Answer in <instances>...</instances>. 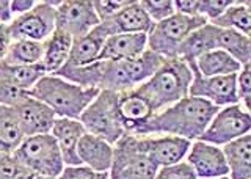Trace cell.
<instances>
[{
  "label": "cell",
  "instance_id": "cell-1",
  "mask_svg": "<svg viewBox=\"0 0 251 179\" xmlns=\"http://www.w3.org/2000/svg\"><path fill=\"white\" fill-rule=\"evenodd\" d=\"M220 107L207 99L187 96L175 105L155 113L140 135H176L195 142L206 132Z\"/></svg>",
  "mask_w": 251,
  "mask_h": 179
},
{
  "label": "cell",
  "instance_id": "cell-2",
  "mask_svg": "<svg viewBox=\"0 0 251 179\" xmlns=\"http://www.w3.org/2000/svg\"><path fill=\"white\" fill-rule=\"evenodd\" d=\"M192 82V68L184 60L175 57L165 60L159 71L137 90L149 101L154 113H160L190 95Z\"/></svg>",
  "mask_w": 251,
  "mask_h": 179
},
{
  "label": "cell",
  "instance_id": "cell-3",
  "mask_svg": "<svg viewBox=\"0 0 251 179\" xmlns=\"http://www.w3.org/2000/svg\"><path fill=\"white\" fill-rule=\"evenodd\" d=\"M99 91L96 88L78 87L60 76L47 74L31 88V95L49 105L58 118L80 120L82 113L99 95Z\"/></svg>",
  "mask_w": 251,
  "mask_h": 179
},
{
  "label": "cell",
  "instance_id": "cell-4",
  "mask_svg": "<svg viewBox=\"0 0 251 179\" xmlns=\"http://www.w3.org/2000/svg\"><path fill=\"white\" fill-rule=\"evenodd\" d=\"M120 95V91L113 90L99 91V95L80 116V123L85 126L86 132L104 138L112 145L127 134L120 115V107H118Z\"/></svg>",
  "mask_w": 251,
  "mask_h": 179
},
{
  "label": "cell",
  "instance_id": "cell-5",
  "mask_svg": "<svg viewBox=\"0 0 251 179\" xmlns=\"http://www.w3.org/2000/svg\"><path fill=\"white\" fill-rule=\"evenodd\" d=\"M207 22L209 21L202 16H184L179 13L173 14L171 18L157 22L148 33V49L160 53L165 58H175L187 38Z\"/></svg>",
  "mask_w": 251,
  "mask_h": 179
},
{
  "label": "cell",
  "instance_id": "cell-6",
  "mask_svg": "<svg viewBox=\"0 0 251 179\" xmlns=\"http://www.w3.org/2000/svg\"><path fill=\"white\" fill-rule=\"evenodd\" d=\"M159 167L141 146L140 135L126 134L115 143L110 179H154Z\"/></svg>",
  "mask_w": 251,
  "mask_h": 179
},
{
  "label": "cell",
  "instance_id": "cell-7",
  "mask_svg": "<svg viewBox=\"0 0 251 179\" xmlns=\"http://www.w3.org/2000/svg\"><path fill=\"white\" fill-rule=\"evenodd\" d=\"M14 155L28 170L44 176L58 178L66 167L60 146L52 134L27 137Z\"/></svg>",
  "mask_w": 251,
  "mask_h": 179
},
{
  "label": "cell",
  "instance_id": "cell-8",
  "mask_svg": "<svg viewBox=\"0 0 251 179\" xmlns=\"http://www.w3.org/2000/svg\"><path fill=\"white\" fill-rule=\"evenodd\" d=\"M63 2H38L33 10L16 18L10 26V32L18 40L44 43L57 30V8Z\"/></svg>",
  "mask_w": 251,
  "mask_h": 179
},
{
  "label": "cell",
  "instance_id": "cell-9",
  "mask_svg": "<svg viewBox=\"0 0 251 179\" xmlns=\"http://www.w3.org/2000/svg\"><path fill=\"white\" fill-rule=\"evenodd\" d=\"M247 134H251V115L245 107L234 104L220 108L200 140L215 146H225Z\"/></svg>",
  "mask_w": 251,
  "mask_h": 179
},
{
  "label": "cell",
  "instance_id": "cell-10",
  "mask_svg": "<svg viewBox=\"0 0 251 179\" xmlns=\"http://www.w3.org/2000/svg\"><path fill=\"white\" fill-rule=\"evenodd\" d=\"M190 68L193 71V82L190 85V95L188 96L207 99L209 102L220 108L240 104L237 74L204 77L196 65H190Z\"/></svg>",
  "mask_w": 251,
  "mask_h": 179
},
{
  "label": "cell",
  "instance_id": "cell-11",
  "mask_svg": "<svg viewBox=\"0 0 251 179\" xmlns=\"http://www.w3.org/2000/svg\"><path fill=\"white\" fill-rule=\"evenodd\" d=\"M100 24L90 0H66L57 8V28L77 40Z\"/></svg>",
  "mask_w": 251,
  "mask_h": 179
},
{
  "label": "cell",
  "instance_id": "cell-12",
  "mask_svg": "<svg viewBox=\"0 0 251 179\" xmlns=\"http://www.w3.org/2000/svg\"><path fill=\"white\" fill-rule=\"evenodd\" d=\"M141 146L157 167H170L187 157L193 142L176 135H140Z\"/></svg>",
  "mask_w": 251,
  "mask_h": 179
},
{
  "label": "cell",
  "instance_id": "cell-13",
  "mask_svg": "<svg viewBox=\"0 0 251 179\" xmlns=\"http://www.w3.org/2000/svg\"><path fill=\"white\" fill-rule=\"evenodd\" d=\"M187 162L193 167L198 179H215L229 176V167L220 146L195 140L187 154Z\"/></svg>",
  "mask_w": 251,
  "mask_h": 179
},
{
  "label": "cell",
  "instance_id": "cell-14",
  "mask_svg": "<svg viewBox=\"0 0 251 179\" xmlns=\"http://www.w3.org/2000/svg\"><path fill=\"white\" fill-rule=\"evenodd\" d=\"M120 115L127 134L140 135L148 121L155 115L149 101L141 93L133 88L123 91L120 95Z\"/></svg>",
  "mask_w": 251,
  "mask_h": 179
},
{
  "label": "cell",
  "instance_id": "cell-15",
  "mask_svg": "<svg viewBox=\"0 0 251 179\" xmlns=\"http://www.w3.org/2000/svg\"><path fill=\"white\" fill-rule=\"evenodd\" d=\"M14 108L21 121V126L25 132V137L50 134L53 124L58 118L57 113L49 105L36 98H30L24 104Z\"/></svg>",
  "mask_w": 251,
  "mask_h": 179
},
{
  "label": "cell",
  "instance_id": "cell-16",
  "mask_svg": "<svg viewBox=\"0 0 251 179\" xmlns=\"http://www.w3.org/2000/svg\"><path fill=\"white\" fill-rule=\"evenodd\" d=\"M50 134L57 140L66 167L83 165L80 155H78V143L86 134V129L80 120L57 118Z\"/></svg>",
  "mask_w": 251,
  "mask_h": 179
},
{
  "label": "cell",
  "instance_id": "cell-17",
  "mask_svg": "<svg viewBox=\"0 0 251 179\" xmlns=\"http://www.w3.org/2000/svg\"><path fill=\"white\" fill-rule=\"evenodd\" d=\"M108 35L120 33H149L154 28L155 22L148 16L141 2H132L123 8L112 19L102 22Z\"/></svg>",
  "mask_w": 251,
  "mask_h": 179
},
{
  "label": "cell",
  "instance_id": "cell-18",
  "mask_svg": "<svg viewBox=\"0 0 251 179\" xmlns=\"http://www.w3.org/2000/svg\"><path fill=\"white\" fill-rule=\"evenodd\" d=\"M148 51V33H120L107 38L99 60L127 61Z\"/></svg>",
  "mask_w": 251,
  "mask_h": 179
},
{
  "label": "cell",
  "instance_id": "cell-19",
  "mask_svg": "<svg viewBox=\"0 0 251 179\" xmlns=\"http://www.w3.org/2000/svg\"><path fill=\"white\" fill-rule=\"evenodd\" d=\"M108 36L110 35L107 32V28L100 22V24L96 28H93L90 33L74 40L69 60L65 66L77 68V66H86V65L94 63V61H98L100 57L102 48H104Z\"/></svg>",
  "mask_w": 251,
  "mask_h": 179
},
{
  "label": "cell",
  "instance_id": "cell-20",
  "mask_svg": "<svg viewBox=\"0 0 251 179\" xmlns=\"http://www.w3.org/2000/svg\"><path fill=\"white\" fill-rule=\"evenodd\" d=\"M78 155L83 165L96 171H110L115 155V145L86 132L78 143Z\"/></svg>",
  "mask_w": 251,
  "mask_h": 179
},
{
  "label": "cell",
  "instance_id": "cell-21",
  "mask_svg": "<svg viewBox=\"0 0 251 179\" xmlns=\"http://www.w3.org/2000/svg\"><path fill=\"white\" fill-rule=\"evenodd\" d=\"M218 32H220V27L207 22L206 26L195 30V32L182 43V46L179 48L177 57L180 60H184L185 63H188V66L195 65L196 60L202 57L204 53L217 49Z\"/></svg>",
  "mask_w": 251,
  "mask_h": 179
},
{
  "label": "cell",
  "instance_id": "cell-22",
  "mask_svg": "<svg viewBox=\"0 0 251 179\" xmlns=\"http://www.w3.org/2000/svg\"><path fill=\"white\" fill-rule=\"evenodd\" d=\"M225 157L229 167L231 179H250L251 178V134L243 135L234 142L225 145Z\"/></svg>",
  "mask_w": 251,
  "mask_h": 179
},
{
  "label": "cell",
  "instance_id": "cell-23",
  "mask_svg": "<svg viewBox=\"0 0 251 179\" xmlns=\"http://www.w3.org/2000/svg\"><path fill=\"white\" fill-rule=\"evenodd\" d=\"M73 44L74 38L58 28L49 40L44 41V57L41 63L46 68L47 74H57L68 63Z\"/></svg>",
  "mask_w": 251,
  "mask_h": 179
},
{
  "label": "cell",
  "instance_id": "cell-24",
  "mask_svg": "<svg viewBox=\"0 0 251 179\" xmlns=\"http://www.w3.org/2000/svg\"><path fill=\"white\" fill-rule=\"evenodd\" d=\"M55 76H60L63 79L78 85V87L96 88L102 91V88H104V77H105V60H98L91 65L77 66V68L63 66Z\"/></svg>",
  "mask_w": 251,
  "mask_h": 179
},
{
  "label": "cell",
  "instance_id": "cell-25",
  "mask_svg": "<svg viewBox=\"0 0 251 179\" xmlns=\"http://www.w3.org/2000/svg\"><path fill=\"white\" fill-rule=\"evenodd\" d=\"M25 138V132L21 126L16 108L2 105L0 108V142H2L0 150L2 153L14 154Z\"/></svg>",
  "mask_w": 251,
  "mask_h": 179
},
{
  "label": "cell",
  "instance_id": "cell-26",
  "mask_svg": "<svg viewBox=\"0 0 251 179\" xmlns=\"http://www.w3.org/2000/svg\"><path fill=\"white\" fill-rule=\"evenodd\" d=\"M47 76L46 68L43 63L38 65H8L2 61L0 66V77L2 83L16 85V87L31 90L35 85Z\"/></svg>",
  "mask_w": 251,
  "mask_h": 179
},
{
  "label": "cell",
  "instance_id": "cell-27",
  "mask_svg": "<svg viewBox=\"0 0 251 179\" xmlns=\"http://www.w3.org/2000/svg\"><path fill=\"white\" fill-rule=\"evenodd\" d=\"M195 65L204 77L239 74L242 69V65L239 61L222 49H215L204 53L202 57L196 60Z\"/></svg>",
  "mask_w": 251,
  "mask_h": 179
},
{
  "label": "cell",
  "instance_id": "cell-28",
  "mask_svg": "<svg viewBox=\"0 0 251 179\" xmlns=\"http://www.w3.org/2000/svg\"><path fill=\"white\" fill-rule=\"evenodd\" d=\"M165 60L167 58H165L163 55H160V53L148 49L146 52L141 53L140 57L124 61L133 88L140 87V85H143L145 82H148L149 79H151V77L162 68Z\"/></svg>",
  "mask_w": 251,
  "mask_h": 179
},
{
  "label": "cell",
  "instance_id": "cell-29",
  "mask_svg": "<svg viewBox=\"0 0 251 179\" xmlns=\"http://www.w3.org/2000/svg\"><path fill=\"white\" fill-rule=\"evenodd\" d=\"M217 49L227 52L243 66L251 61V36L243 35L237 30L220 28Z\"/></svg>",
  "mask_w": 251,
  "mask_h": 179
},
{
  "label": "cell",
  "instance_id": "cell-30",
  "mask_svg": "<svg viewBox=\"0 0 251 179\" xmlns=\"http://www.w3.org/2000/svg\"><path fill=\"white\" fill-rule=\"evenodd\" d=\"M44 57V43L18 40L2 57L3 63L8 65H38Z\"/></svg>",
  "mask_w": 251,
  "mask_h": 179
},
{
  "label": "cell",
  "instance_id": "cell-31",
  "mask_svg": "<svg viewBox=\"0 0 251 179\" xmlns=\"http://www.w3.org/2000/svg\"><path fill=\"white\" fill-rule=\"evenodd\" d=\"M210 24H214L220 28L237 30V32L243 35L251 36V13L247 10V6L242 2H234L223 16L212 21Z\"/></svg>",
  "mask_w": 251,
  "mask_h": 179
},
{
  "label": "cell",
  "instance_id": "cell-32",
  "mask_svg": "<svg viewBox=\"0 0 251 179\" xmlns=\"http://www.w3.org/2000/svg\"><path fill=\"white\" fill-rule=\"evenodd\" d=\"M145 11L148 13V16L151 18L155 24L162 22L165 19L171 18L173 14H176L175 2L173 0H160V2H154V0H143L141 2Z\"/></svg>",
  "mask_w": 251,
  "mask_h": 179
},
{
  "label": "cell",
  "instance_id": "cell-33",
  "mask_svg": "<svg viewBox=\"0 0 251 179\" xmlns=\"http://www.w3.org/2000/svg\"><path fill=\"white\" fill-rule=\"evenodd\" d=\"M30 98H33L31 90H25V88L16 87V85H10V83L0 85V101H2V105L18 107L25 102V101H28Z\"/></svg>",
  "mask_w": 251,
  "mask_h": 179
},
{
  "label": "cell",
  "instance_id": "cell-34",
  "mask_svg": "<svg viewBox=\"0 0 251 179\" xmlns=\"http://www.w3.org/2000/svg\"><path fill=\"white\" fill-rule=\"evenodd\" d=\"M154 179H198V176L188 162H179L176 165L159 168Z\"/></svg>",
  "mask_w": 251,
  "mask_h": 179
},
{
  "label": "cell",
  "instance_id": "cell-35",
  "mask_svg": "<svg viewBox=\"0 0 251 179\" xmlns=\"http://www.w3.org/2000/svg\"><path fill=\"white\" fill-rule=\"evenodd\" d=\"M129 3L130 0H93L94 11H96L100 22L112 19Z\"/></svg>",
  "mask_w": 251,
  "mask_h": 179
},
{
  "label": "cell",
  "instance_id": "cell-36",
  "mask_svg": "<svg viewBox=\"0 0 251 179\" xmlns=\"http://www.w3.org/2000/svg\"><path fill=\"white\" fill-rule=\"evenodd\" d=\"M58 179H110L108 171H96L86 165L65 167Z\"/></svg>",
  "mask_w": 251,
  "mask_h": 179
},
{
  "label": "cell",
  "instance_id": "cell-37",
  "mask_svg": "<svg viewBox=\"0 0 251 179\" xmlns=\"http://www.w3.org/2000/svg\"><path fill=\"white\" fill-rule=\"evenodd\" d=\"M232 3V0H201L200 14L202 18H206L209 22H212L218 19L220 16H223Z\"/></svg>",
  "mask_w": 251,
  "mask_h": 179
},
{
  "label": "cell",
  "instance_id": "cell-38",
  "mask_svg": "<svg viewBox=\"0 0 251 179\" xmlns=\"http://www.w3.org/2000/svg\"><path fill=\"white\" fill-rule=\"evenodd\" d=\"M25 168L14 154L2 153V179H19Z\"/></svg>",
  "mask_w": 251,
  "mask_h": 179
},
{
  "label": "cell",
  "instance_id": "cell-39",
  "mask_svg": "<svg viewBox=\"0 0 251 179\" xmlns=\"http://www.w3.org/2000/svg\"><path fill=\"white\" fill-rule=\"evenodd\" d=\"M237 88H239L240 101L251 95V61L243 65L240 73L237 74Z\"/></svg>",
  "mask_w": 251,
  "mask_h": 179
},
{
  "label": "cell",
  "instance_id": "cell-40",
  "mask_svg": "<svg viewBox=\"0 0 251 179\" xmlns=\"http://www.w3.org/2000/svg\"><path fill=\"white\" fill-rule=\"evenodd\" d=\"M175 8L184 16H201V0H175Z\"/></svg>",
  "mask_w": 251,
  "mask_h": 179
},
{
  "label": "cell",
  "instance_id": "cell-41",
  "mask_svg": "<svg viewBox=\"0 0 251 179\" xmlns=\"http://www.w3.org/2000/svg\"><path fill=\"white\" fill-rule=\"evenodd\" d=\"M36 3L38 2H35V0H11V8H13L14 16L18 18L28 13L30 10H33Z\"/></svg>",
  "mask_w": 251,
  "mask_h": 179
},
{
  "label": "cell",
  "instance_id": "cell-42",
  "mask_svg": "<svg viewBox=\"0 0 251 179\" xmlns=\"http://www.w3.org/2000/svg\"><path fill=\"white\" fill-rule=\"evenodd\" d=\"M14 19L16 16L11 8V0H2L0 2V21H2V26H10Z\"/></svg>",
  "mask_w": 251,
  "mask_h": 179
},
{
  "label": "cell",
  "instance_id": "cell-43",
  "mask_svg": "<svg viewBox=\"0 0 251 179\" xmlns=\"http://www.w3.org/2000/svg\"><path fill=\"white\" fill-rule=\"evenodd\" d=\"M19 179H58V178H52V176H44V175H38L35 171H31L28 168L24 170V173L19 176Z\"/></svg>",
  "mask_w": 251,
  "mask_h": 179
},
{
  "label": "cell",
  "instance_id": "cell-44",
  "mask_svg": "<svg viewBox=\"0 0 251 179\" xmlns=\"http://www.w3.org/2000/svg\"><path fill=\"white\" fill-rule=\"evenodd\" d=\"M242 102H243V107H245V110L251 115V95L247 96V98H243Z\"/></svg>",
  "mask_w": 251,
  "mask_h": 179
},
{
  "label": "cell",
  "instance_id": "cell-45",
  "mask_svg": "<svg viewBox=\"0 0 251 179\" xmlns=\"http://www.w3.org/2000/svg\"><path fill=\"white\" fill-rule=\"evenodd\" d=\"M242 3L245 5V6H247V10L251 13V0H245V2H242Z\"/></svg>",
  "mask_w": 251,
  "mask_h": 179
},
{
  "label": "cell",
  "instance_id": "cell-46",
  "mask_svg": "<svg viewBox=\"0 0 251 179\" xmlns=\"http://www.w3.org/2000/svg\"><path fill=\"white\" fill-rule=\"evenodd\" d=\"M215 179H231L229 176H222V178H215Z\"/></svg>",
  "mask_w": 251,
  "mask_h": 179
},
{
  "label": "cell",
  "instance_id": "cell-47",
  "mask_svg": "<svg viewBox=\"0 0 251 179\" xmlns=\"http://www.w3.org/2000/svg\"><path fill=\"white\" fill-rule=\"evenodd\" d=\"M250 179H251V178H250Z\"/></svg>",
  "mask_w": 251,
  "mask_h": 179
}]
</instances>
